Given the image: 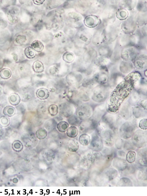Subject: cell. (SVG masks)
<instances>
[{
    "instance_id": "obj_1",
    "label": "cell",
    "mask_w": 147,
    "mask_h": 196,
    "mask_svg": "<svg viewBox=\"0 0 147 196\" xmlns=\"http://www.w3.org/2000/svg\"><path fill=\"white\" fill-rule=\"evenodd\" d=\"M136 82L128 75L119 83L112 93L107 105L109 112L115 113L133 90Z\"/></svg>"
},
{
    "instance_id": "obj_2",
    "label": "cell",
    "mask_w": 147,
    "mask_h": 196,
    "mask_svg": "<svg viewBox=\"0 0 147 196\" xmlns=\"http://www.w3.org/2000/svg\"><path fill=\"white\" fill-rule=\"evenodd\" d=\"M109 93V89L107 87L100 85L94 88L92 98L96 102L102 103L105 101L108 98Z\"/></svg>"
},
{
    "instance_id": "obj_3",
    "label": "cell",
    "mask_w": 147,
    "mask_h": 196,
    "mask_svg": "<svg viewBox=\"0 0 147 196\" xmlns=\"http://www.w3.org/2000/svg\"><path fill=\"white\" fill-rule=\"evenodd\" d=\"M5 11L7 19L10 23L14 24L19 21L20 10L18 7L16 6L8 7Z\"/></svg>"
},
{
    "instance_id": "obj_4",
    "label": "cell",
    "mask_w": 147,
    "mask_h": 196,
    "mask_svg": "<svg viewBox=\"0 0 147 196\" xmlns=\"http://www.w3.org/2000/svg\"><path fill=\"white\" fill-rule=\"evenodd\" d=\"M134 144L138 148L144 146L146 143V134L141 130H137L134 134L132 138Z\"/></svg>"
},
{
    "instance_id": "obj_5",
    "label": "cell",
    "mask_w": 147,
    "mask_h": 196,
    "mask_svg": "<svg viewBox=\"0 0 147 196\" xmlns=\"http://www.w3.org/2000/svg\"><path fill=\"white\" fill-rule=\"evenodd\" d=\"M135 129L134 125L130 122H126L121 126L119 130L121 136L124 139L131 138Z\"/></svg>"
},
{
    "instance_id": "obj_6",
    "label": "cell",
    "mask_w": 147,
    "mask_h": 196,
    "mask_svg": "<svg viewBox=\"0 0 147 196\" xmlns=\"http://www.w3.org/2000/svg\"><path fill=\"white\" fill-rule=\"evenodd\" d=\"M92 108L86 105H83L77 108L76 111L77 116L81 120L88 119L92 115Z\"/></svg>"
},
{
    "instance_id": "obj_7",
    "label": "cell",
    "mask_w": 147,
    "mask_h": 196,
    "mask_svg": "<svg viewBox=\"0 0 147 196\" xmlns=\"http://www.w3.org/2000/svg\"><path fill=\"white\" fill-rule=\"evenodd\" d=\"M108 73L106 70H101L96 72L94 76V80L96 83L104 85L108 81Z\"/></svg>"
},
{
    "instance_id": "obj_8",
    "label": "cell",
    "mask_w": 147,
    "mask_h": 196,
    "mask_svg": "<svg viewBox=\"0 0 147 196\" xmlns=\"http://www.w3.org/2000/svg\"><path fill=\"white\" fill-rule=\"evenodd\" d=\"M101 136L104 143L109 146H112L114 141V136L113 132L109 129H107L101 133Z\"/></svg>"
},
{
    "instance_id": "obj_9",
    "label": "cell",
    "mask_w": 147,
    "mask_h": 196,
    "mask_svg": "<svg viewBox=\"0 0 147 196\" xmlns=\"http://www.w3.org/2000/svg\"><path fill=\"white\" fill-rule=\"evenodd\" d=\"M80 123V128L82 130L88 131L93 130L95 129L97 126L96 121L93 119H87L84 120Z\"/></svg>"
},
{
    "instance_id": "obj_10",
    "label": "cell",
    "mask_w": 147,
    "mask_h": 196,
    "mask_svg": "<svg viewBox=\"0 0 147 196\" xmlns=\"http://www.w3.org/2000/svg\"><path fill=\"white\" fill-rule=\"evenodd\" d=\"M92 148L96 151H99L103 147L102 141L99 136L97 134L94 135L92 137L91 143Z\"/></svg>"
},
{
    "instance_id": "obj_11",
    "label": "cell",
    "mask_w": 147,
    "mask_h": 196,
    "mask_svg": "<svg viewBox=\"0 0 147 196\" xmlns=\"http://www.w3.org/2000/svg\"><path fill=\"white\" fill-rule=\"evenodd\" d=\"M13 39L14 42L19 45H23L27 41L26 36L22 33H18L14 36Z\"/></svg>"
},
{
    "instance_id": "obj_12",
    "label": "cell",
    "mask_w": 147,
    "mask_h": 196,
    "mask_svg": "<svg viewBox=\"0 0 147 196\" xmlns=\"http://www.w3.org/2000/svg\"><path fill=\"white\" fill-rule=\"evenodd\" d=\"M36 94L38 98L42 100L47 99L50 96V93L48 90L46 88H43L38 89Z\"/></svg>"
},
{
    "instance_id": "obj_13",
    "label": "cell",
    "mask_w": 147,
    "mask_h": 196,
    "mask_svg": "<svg viewBox=\"0 0 147 196\" xmlns=\"http://www.w3.org/2000/svg\"><path fill=\"white\" fill-rule=\"evenodd\" d=\"M10 33L8 30H0V43H5L10 39Z\"/></svg>"
},
{
    "instance_id": "obj_14",
    "label": "cell",
    "mask_w": 147,
    "mask_h": 196,
    "mask_svg": "<svg viewBox=\"0 0 147 196\" xmlns=\"http://www.w3.org/2000/svg\"><path fill=\"white\" fill-rule=\"evenodd\" d=\"M9 100L12 105L16 106L20 103L21 98L20 96L17 93H14L11 94L9 97Z\"/></svg>"
},
{
    "instance_id": "obj_15",
    "label": "cell",
    "mask_w": 147,
    "mask_h": 196,
    "mask_svg": "<svg viewBox=\"0 0 147 196\" xmlns=\"http://www.w3.org/2000/svg\"><path fill=\"white\" fill-rule=\"evenodd\" d=\"M104 122L110 128H113L115 124V120L113 117L109 114H107L103 117Z\"/></svg>"
},
{
    "instance_id": "obj_16",
    "label": "cell",
    "mask_w": 147,
    "mask_h": 196,
    "mask_svg": "<svg viewBox=\"0 0 147 196\" xmlns=\"http://www.w3.org/2000/svg\"><path fill=\"white\" fill-rule=\"evenodd\" d=\"M4 114L6 116L11 117L16 113V110L13 107L8 105L6 107L3 111Z\"/></svg>"
},
{
    "instance_id": "obj_17",
    "label": "cell",
    "mask_w": 147,
    "mask_h": 196,
    "mask_svg": "<svg viewBox=\"0 0 147 196\" xmlns=\"http://www.w3.org/2000/svg\"><path fill=\"white\" fill-rule=\"evenodd\" d=\"M26 141V145L28 146H35L37 144L38 140L34 135H28Z\"/></svg>"
},
{
    "instance_id": "obj_18",
    "label": "cell",
    "mask_w": 147,
    "mask_h": 196,
    "mask_svg": "<svg viewBox=\"0 0 147 196\" xmlns=\"http://www.w3.org/2000/svg\"><path fill=\"white\" fill-rule=\"evenodd\" d=\"M33 69L36 73H42L44 71V68L43 63L39 61H35L33 65Z\"/></svg>"
},
{
    "instance_id": "obj_19",
    "label": "cell",
    "mask_w": 147,
    "mask_h": 196,
    "mask_svg": "<svg viewBox=\"0 0 147 196\" xmlns=\"http://www.w3.org/2000/svg\"><path fill=\"white\" fill-rule=\"evenodd\" d=\"M31 47L35 51L39 52L42 51L44 48L43 43L38 40L34 41L31 45Z\"/></svg>"
},
{
    "instance_id": "obj_20",
    "label": "cell",
    "mask_w": 147,
    "mask_h": 196,
    "mask_svg": "<svg viewBox=\"0 0 147 196\" xmlns=\"http://www.w3.org/2000/svg\"><path fill=\"white\" fill-rule=\"evenodd\" d=\"M36 135L37 138L39 140H42L45 139L47 137L48 132L45 129L41 128L37 130Z\"/></svg>"
},
{
    "instance_id": "obj_21",
    "label": "cell",
    "mask_w": 147,
    "mask_h": 196,
    "mask_svg": "<svg viewBox=\"0 0 147 196\" xmlns=\"http://www.w3.org/2000/svg\"><path fill=\"white\" fill-rule=\"evenodd\" d=\"M78 133V130L77 128L74 126L70 127L68 128L67 132V135L70 138L76 137Z\"/></svg>"
},
{
    "instance_id": "obj_22",
    "label": "cell",
    "mask_w": 147,
    "mask_h": 196,
    "mask_svg": "<svg viewBox=\"0 0 147 196\" xmlns=\"http://www.w3.org/2000/svg\"><path fill=\"white\" fill-rule=\"evenodd\" d=\"M25 53L27 57L29 58H33L36 55V51L31 46H28L26 48Z\"/></svg>"
},
{
    "instance_id": "obj_23",
    "label": "cell",
    "mask_w": 147,
    "mask_h": 196,
    "mask_svg": "<svg viewBox=\"0 0 147 196\" xmlns=\"http://www.w3.org/2000/svg\"><path fill=\"white\" fill-rule=\"evenodd\" d=\"M128 105H126L123 106L121 110V115L124 119H128L131 115L130 109Z\"/></svg>"
},
{
    "instance_id": "obj_24",
    "label": "cell",
    "mask_w": 147,
    "mask_h": 196,
    "mask_svg": "<svg viewBox=\"0 0 147 196\" xmlns=\"http://www.w3.org/2000/svg\"><path fill=\"white\" fill-rule=\"evenodd\" d=\"M105 110V107L104 105H100L96 107L94 110V116L99 119L103 115Z\"/></svg>"
},
{
    "instance_id": "obj_25",
    "label": "cell",
    "mask_w": 147,
    "mask_h": 196,
    "mask_svg": "<svg viewBox=\"0 0 147 196\" xmlns=\"http://www.w3.org/2000/svg\"><path fill=\"white\" fill-rule=\"evenodd\" d=\"M69 126V124L67 122L65 121H62L58 124L57 128L60 132L63 133L67 130Z\"/></svg>"
},
{
    "instance_id": "obj_26",
    "label": "cell",
    "mask_w": 147,
    "mask_h": 196,
    "mask_svg": "<svg viewBox=\"0 0 147 196\" xmlns=\"http://www.w3.org/2000/svg\"><path fill=\"white\" fill-rule=\"evenodd\" d=\"M79 140L81 144L83 145H87L90 141V137L86 134H83L80 137Z\"/></svg>"
},
{
    "instance_id": "obj_27",
    "label": "cell",
    "mask_w": 147,
    "mask_h": 196,
    "mask_svg": "<svg viewBox=\"0 0 147 196\" xmlns=\"http://www.w3.org/2000/svg\"><path fill=\"white\" fill-rule=\"evenodd\" d=\"M11 71L9 69L4 68L0 71V76L3 79H9L11 77Z\"/></svg>"
},
{
    "instance_id": "obj_28",
    "label": "cell",
    "mask_w": 147,
    "mask_h": 196,
    "mask_svg": "<svg viewBox=\"0 0 147 196\" xmlns=\"http://www.w3.org/2000/svg\"><path fill=\"white\" fill-rule=\"evenodd\" d=\"M80 119L75 115L70 116L68 119L69 124L71 125L77 126L80 124Z\"/></svg>"
},
{
    "instance_id": "obj_29",
    "label": "cell",
    "mask_w": 147,
    "mask_h": 196,
    "mask_svg": "<svg viewBox=\"0 0 147 196\" xmlns=\"http://www.w3.org/2000/svg\"><path fill=\"white\" fill-rule=\"evenodd\" d=\"M132 69V66L129 64L126 63L125 65L122 64L120 67L121 71L124 74H127L130 73Z\"/></svg>"
},
{
    "instance_id": "obj_30",
    "label": "cell",
    "mask_w": 147,
    "mask_h": 196,
    "mask_svg": "<svg viewBox=\"0 0 147 196\" xmlns=\"http://www.w3.org/2000/svg\"><path fill=\"white\" fill-rule=\"evenodd\" d=\"M11 123L9 118L6 116H3L0 118V125L6 127L9 126Z\"/></svg>"
},
{
    "instance_id": "obj_31",
    "label": "cell",
    "mask_w": 147,
    "mask_h": 196,
    "mask_svg": "<svg viewBox=\"0 0 147 196\" xmlns=\"http://www.w3.org/2000/svg\"><path fill=\"white\" fill-rule=\"evenodd\" d=\"M136 154L133 151L130 150L128 152L126 155V160L129 163L134 162L136 159Z\"/></svg>"
},
{
    "instance_id": "obj_32",
    "label": "cell",
    "mask_w": 147,
    "mask_h": 196,
    "mask_svg": "<svg viewBox=\"0 0 147 196\" xmlns=\"http://www.w3.org/2000/svg\"><path fill=\"white\" fill-rule=\"evenodd\" d=\"M63 60L65 62L70 63L74 59V56L73 53L70 52H67L64 53L63 56Z\"/></svg>"
},
{
    "instance_id": "obj_33",
    "label": "cell",
    "mask_w": 147,
    "mask_h": 196,
    "mask_svg": "<svg viewBox=\"0 0 147 196\" xmlns=\"http://www.w3.org/2000/svg\"><path fill=\"white\" fill-rule=\"evenodd\" d=\"M48 111L49 113L52 116L56 115L58 112V107L55 105H51L49 108Z\"/></svg>"
},
{
    "instance_id": "obj_34",
    "label": "cell",
    "mask_w": 147,
    "mask_h": 196,
    "mask_svg": "<svg viewBox=\"0 0 147 196\" xmlns=\"http://www.w3.org/2000/svg\"><path fill=\"white\" fill-rule=\"evenodd\" d=\"M79 147L78 142L74 140L70 143L69 146V149L70 151L75 152L78 150Z\"/></svg>"
},
{
    "instance_id": "obj_35",
    "label": "cell",
    "mask_w": 147,
    "mask_h": 196,
    "mask_svg": "<svg viewBox=\"0 0 147 196\" xmlns=\"http://www.w3.org/2000/svg\"><path fill=\"white\" fill-rule=\"evenodd\" d=\"M13 149L17 151H19L22 150L23 148V145L21 141L19 140H16L12 144Z\"/></svg>"
},
{
    "instance_id": "obj_36",
    "label": "cell",
    "mask_w": 147,
    "mask_h": 196,
    "mask_svg": "<svg viewBox=\"0 0 147 196\" xmlns=\"http://www.w3.org/2000/svg\"><path fill=\"white\" fill-rule=\"evenodd\" d=\"M126 163L125 161H123L122 160H117L115 161V163L114 164L115 165V167H116L118 169L121 170V169H124L125 168V167L122 166V165L126 166Z\"/></svg>"
},
{
    "instance_id": "obj_37",
    "label": "cell",
    "mask_w": 147,
    "mask_h": 196,
    "mask_svg": "<svg viewBox=\"0 0 147 196\" xmlns=\"http://www.w3.org/2000/svg\"><path fill=\"white\" fill-rule=\"evenodd\" d=\"M138 99V96L137 93L134 92L131 95L130 99V102L131 104L135 103Z\"/></svg>"
},
{
    "instance_id": "obj_38",
    "label": "cell",
    "mask_w": 147,
    "mask_h": 196,
    "mask_svg": "<svg viewBox=\"0 0 147 196\" xmlns=\"http://www.w3.org/2000/svg\"><path fill=\"white\" fill-rule=\"evenodd\" d=\"M1 14H0V30L4 29L7 27L8 24L6 21L4 19Z\"/></svg>"
},
{
    "instance_id": "obj_39",
    "label": "cell",
    "mask_w": 147,
    "mask_h": 196,
    "mask_svg": "<svg viewBox=\"0 0 147 196\" xmlns=\"http://www.w3.org/2000/svg\"><path fill=\"white\" fill-rule=\"evenodd\" d=\"M139 126L141 129H147V119H143L141 120L139 123Z\"/></svg>"
},
{
    "instance_id": "obj_40",
    "label": "cell",
    "mask_w": 147,
    "mask_h": 196,
    "mask_svg": "<svg viewBox=\"0 0 147 196\" xmlns=\"http://www.w3.org/2000/svg\"><path fill=\"white\" fill-rule=\"evenodd\" d=\"M141 110L138 107H136L134 110V114L136 118H139L141 113Z\"/></svg>"
},
{
    "instance_id": "obj_41",
    "label": "cell",
    "mask_w": 147,
    "mask_h": 196,
    "mask_svg": "<svg viewBox=\"0 0 147 196\" xmlns=\"http://www.w3.org/2000/svg\"><path fill=\"white\" fill-rule=\"evenodd\" d=\"M34 3L37 5L42 4L45 1H33Z\"/></svg>"
},
{
    "instance_id": "obj_42",
    "label": "cell",
    "mask_w": 147,
    "mask_h": 196,
    "mask_svg": "<svg viewBox=\"0 0 147 196\" xmlns=\"http://www.w3.org/2000/svg\"><path fill=\"white\" fill-rule=\"evenodd\" d=\"M141 104L144 108H146V101L143 100L141 102Z\"/></svg>"
},
{
    "instance_id": "obj_43",
    "label": "cell",
    "mask_w": 147,
    "mask_h": 196,
    "mask_svg": "<svg viewBox=\"0 0 147 196\" xmlns=\"http://www.w3.org/2000/svg\"><path fill=\"white\" fill-rule=\"evenodd\" d=\"M3 130L2 128L0 127V136H1V135L3 134Z\"/></svg>"
},
{
    "instance_id": "obj_44",
    "label": "cell",
    "mask_w": 147,
    "mask_h": 196,
    "mask_svg": "<svg viewBox=\"0 0 147 196\" xmlns=\"http://www.w3.org/2000/svg\"><path fill=\"white\" fill-rule=\"evenodd\" d=\"M1 103H0V109H1Z\"/></svg>"
},
{
    "instance_id": "obj_45",
    "label": "cell",
    "mask_w": 147,
    "mask_h": 196,
    "mask_svg": "<svg viewBox=\"0 0 147 196\" xmlns=\"http://www.w3.org/2000/svg\"><path fill=\"white\" fill-rule=\"evenodd\" d=\"M129 74L130 75V74ZM135 82H136V81H135Z\"/></svg>"
}]
</instances>
